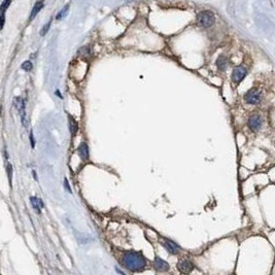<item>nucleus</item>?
I'll list each match as a JSON object with an SVG mask.
<instances>
[{
	"instance_id": "obj_21",
	"label": "nucleus",
	"mask_w": 275,
	"mask_h": 275,
	"mask_svg": "<svg viewBox=\"0 0 275 275\" xmlns=\"http://www.w3.org/2000/svg\"><path fill=\"white\" fill-rule=\"evenodd\" d=\"M64 187H65V189L67 190L69 193H71V189H70V187H69V183H68V180L67 179L65 178V180H64Z\"/></svg>"
},
{
	"instance_id": "obj_3",
	"label": "nucleus",
	"mask_w": 275,
	"mask_h": 275,
	"mask_svg": "<svg viewBox=\"0 0 275 275\" xmlns=\"http://www.w3.org/2000/svg\"><path fill=\"white\" fill-rule=\"evenodd\" d=\"M15 105L17 107L18 112H19V114L21 117V122L22 125L24 127L28 126V121L27 118H26V105H25V101H24L23 98L21 97H18V98L15 99Z\"/></svg>"
},
{
	"instance_id": "obj_7",
	"label": "nucleus",
	"mask_w": 275,
	"mask_h": 275,
	"mask_svg": "<svg viewBox=\"0 0 275 275\" xmlns=\"http://www.w3.org/2000/svg\"><path fill=\"white\" fill-rule=\"evenodd\" d=\"M162 245L166 248L167 252L172 254H177L179 252V250H180V247H179L174 241H172V240H170V239H163Z\"/></svg>"
},
{
	"instance_id": "obj_15",
	"label": "nucleus",
	"mask_w": 275,
	"mask_h": 275,
	"mask_svg": "<svg viewBox=\"0 0 275 275\" xmlns=\"http://www.w3.org/2000/svg\"><path fill=\"white\" fill-rule=\"evenodd\" d=\"M42 6H43V3H42V2H37L35 5H34L33 9H32L31 14H30V20L34 19V18L36 17V15L39 13L40 9H42Z\"/></svg>"
},
{
	"instance_id": "obj_10",
	"label": "nucleus",
	"mask_w": 275,
	"mask_h": 275,
	"mask_svg": "<svg viewBox=\"0 0 275 275\" xmlns=\"http://www.w3.org/2000/svg\"><path fill=\"white\" fill-rule=\"evenodd\" d=\"M153 267L157 269L158 271H161V272H165V271L169 270V264L167 262H165L164 260H162L161 258L157 257L153 261Z\"/></svg>"
},
{
	"instance_id": "obj_17",
	"label": "nucleus",
	"mask_w": 275,
	"mask_h": 275,
	"mask_svg": "<svg viewBox=\"0 0 275 275\" xmlns=\"http://www.w3.org/2000/svg\"><path fill=\"white\" fill-rule=\"evenodd\" d=\"M32 68H33V65L30 61H25L23 64H22V69L25 70V71H31Z\"/></svg>"
},
{
	"instance_id": "obj_13",
	"label": "nucleus",
	"mask_w": 275,
	"mask_h": 275,
	"mask_svg": "<svg viewBox=\"0 0 275 275\" xmlns=\"http://www.w3.org/2000/svg\"><path fill=\"white\" fill-rule=\"evenodd\" d=\"M69 129H70V132H71V134L75 135L76 132H77L78 130V125L77 123H76V121L74 120L72 117H69Z\"/></svg>"
},
{
	"instance_id": "obj_16",
	"label": "nucleus",
	"mask_w": 275,
	"mask_h": 275,
	"mask_svg": "<svg viewBox=\"0 0 275 275\" xmlns=\"http://www.w3.org/2000/svg\"><path fill=\"white\" fill-rule=\"evenodd\" d=\"M6 172H7V177H9V187L11 188V187H13V185H11V183H13V166H11V163L7 164Z\"/></svg>"
},
{
	"instance_id": "obj_6",
	"label": "nucleus",
	"mask_w": 275,
	"mask_h": 275,
	"mask_svg": "<svg viewBox=\"0 0 275 275\" xmlns=\"http://www.w3.org/2000/svg\"><path fill=\"white\" fill-rule=\"evenodd\" d=\"M262 125H263L262 118L260 116H258V114L252 116L248 119V127H249L250 130L254 131V132L260 130L262 128Z\"/></svg>"
},
{
	"instance_id": "obj_14",
	"label": "nucleus",
	"mask_w": 275,
	"mask_h": 275,
	"mask_svg": "<svg viewBox=\"0 0 275 275\" xmlns=\"http://www.w3.org/2000/svg\"><path fill=\"white\" fill-rule=\"evenodd\" d=\"M227 65H228V60H227V58L224 57V56H221V57L216 60V66L221 70L226 69Z\"/></svg>"
},
{
	"instance_id": "obj_2",
	"label": "nucleus",
	"mask_w": 275,
	"mask_h": 275,
	"mask_svg": "<svg viewBox=\"0 0 275 275\" xmlns=\"http://www.w3.org/2000/svg\"><path fill=\"white\" fill-rule=\"evenodd\" d=\"M215 22L213 14L210 11H201L197 16V24L202 28H209Z\"/></svg>"
},
{
	"instance_id": "obj_20",
	"label": "nucleus",
	"mask_w": 275,
	"mask_h": 275,
	"mask_svg": "<svg viewBox=\"0 0 275 275\" xmlns=\"http://www.w3.org/2000/svg\"><path fill=\"white\" fill-rule=\"evenodd\" d=\"M30 142H31V147L33 149L35 146V141H34V137H33V133H30Z\"/></svg>"
},
{
	"instance_id": "obj_22",
	"label": "nucleus",
	"mask_w": 275,
	"mask_h": 275,
	"mask_svg": "<svg viewBox=\"0 0 275 275\" xmlns=\"http://www.w3.org/2000/svg\"><path fill=\"white\" fill-rule=\"evenodd\" d=\"M32 173H33L34 179H35V180H37V176H36V174H35V171H32Z\"/></svg>"
},
{
	"instance_id": "obj_11",
	"label": "nucleus",
	"mask_w": 275,
	"mask_h": 275,
	"mask_svg": "<svg viewBox=\"0 0 275 275\" xmlns=\"http://www.w3.org/2000/svg\"><path fill=\"white\" fill-rule=\"evenodd\" d=\"M78 153H80V158L84 161H87L89 159V147L86 142H82V144L78 147Z\"/></svg>"
},
{
	"instance_id": "obj_5",
	"label": "nucleus",
	"mask_w": 275,
	"mask_h": 275,
	"mask_svg": "<svg viewBox=\"0 0 275 275\" xmlns=\"http://www.w3.org/2000/svg\"><path fill=\"white\" fill-rule=\"evenodd\" d=\"M247 74V70L243 66H237V67L234 68L233 72H232V80L234 82L238 84L240 82Z\"/></svg>"
},
{
	"instance_id": "obj_1",
	"label": "nucleus",
	"mask_w": 275,
	"mask_h": 275,
	"mask_svg": "<svg viewBox=\"0 0 275 275\" xmlns=\"http://www.w3.org/2000/svg\"><path fill=\"white\" fill-rule=\"evenodd\" d=\"M123 264L130 271H141L146 266V260L139 252H128L123 257Z\"/></svg>"
},
{
	"instance_id": "obj_9",
	"label": "nucleus",
	"mask_w": 275,
	"mask_h": 275,
	"mask_svg": "<svg viewBox=\"0 0 275 275\" xmlns=\"http://www.w3.org/2000/svg\"><path fill=\"white\" fill-rule=\"evenodd\" d=\"M11 4V0H4L0 6V30L2 29L5 22V11Z\"/></svg>"
},
{
	"instance_id": "obj_4",
	"label": "nucleus",
	"mask_w": 275,
	"mask_h": 275,
	"mask_svg": "<svg viewBox=\"0 0 275 275\" xmlns=\"http://www.w3.org/2000/svg\"><path fill=\"white\" fill-rule=\"evenodd\" d=\"M261 97H262V94H261L260 91L257 90V89H252L245 94L244 99L248 104L256 105L261 102Z\"/></svg>"
},
{
	"instance_id": "obj_12",
	"label": "nucleus",
	"mask_w": 275,
	"mask_h": 275,
	"mask_svg": "<svg viewBox=\"0 0 275 275\" xmlns=\"http://www.w3.org/2000/svg\"><path fill=\"white\" fill-rule=\"evenodd\" d=\"M30 201H31V204L32 206H33V209L35 210L36 213H40L41 212V208L43 207V203H42V201L40 199H38V198L36 197H31L30 198Z\"/></svg>"
},
{
	"instance_id": "obj_8",
	"label": "nucleus",
	"mask_w": 275,
	"mask_h": 275,
	"mask_svg": "<svg viewBox=\"0 0 275 275\" xmlns=\"http://www.w3.org/2000/svg\"><path fill=\"white\" fill-rule=\"evenodd\" d=\"M177 267H178V270L181 273H190L194 268L193 264L189 260H185V259H181L177 264Z\"/></svg>"
},
{
	"instance_id": "obj_18",
	"label": "nucleus",
	"mask_w": 275,
	"mask_h": 275,
	"mask_svg": "<svg viewBox=\"0 0 275 275\" xmlns=\"http://www.w3.org/2000/svg\"><path fill=\"white\" fill-rule=\"evenodd\" d=\"M68 9H69V5H66V6L64 7V9H62V11H60V13L57 15V20H61V19H63V18L66 16V14H67Z\"/></svg>"
},
{
	"instance_id": "obj_19",
	"label": "nucleus",
	"mask_w": 275,
	"mask_h": 275,
	"mask_svg": "<svg viewBox=\"0 0 275 275\" xmlns=\"http://www.w3.org/2000/svg\"><path fill=\"white\" fill-rule=\"evenodd\" d=\"M50 22H48V24H45V26H44L43 28H42V30L40 31V35H45L46 33H48V29H50Z\"/></svg>"
}]
</instances>
